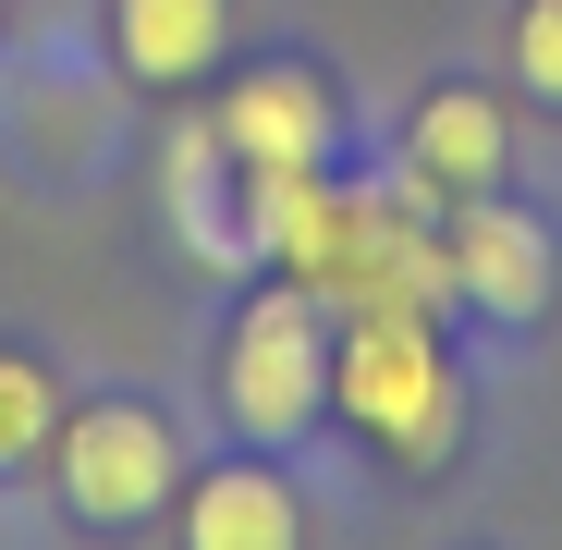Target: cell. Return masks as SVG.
<instances>
[{
    "label": "cell",
    "instance_id": "10",
    "mask_svg": "<svg viewBox=\"0 0 562 550\" xmlns=\"http://www.w3.org/2000/svg\"><path fill=\"white\" fill-rule=\"evenodd\" d=\"M61 440V392H49V367L37 355H0V465H25V452Z\"/></svg>",
    "mask_w": 562,
    "mask_h": 550
},
{
    "label": "cell",
    "instance_id": "3",
    "mask_svg": "<svg viewBox=\"0 0 562 550\" xmlns=\"http://www.w3.org/2000/svg\"><path fill=\"white\" fill-rule=\"evenodd\" d=\"M159 490H171V428L147 404H86L61 428V502L86 526H135L159 514Z\"/></svg>",
    "mask_w": 562,
    "mask_h": 550
},
{
    "label": "cell",
    "instance_id": "7",
    "mask_svg": "<svg viewBox=\"0 0 562 550\" xmlns=\"http://www.w3.org/2000/svg\"><path fill=\"white\" fill-rule=\"evenodd\" d=\"M111 25H123V74H135V86H183V74L221 61L233 0H123Z\"/></svg>",
    "mask_w": 562,
    "mask_h": 550
},
{
    "label": "cell",
    "instance_id": "5",
    "mask_svg": "<svg viewBox=\"0 0 562 550\" xmlns=\"http://www.w3.org/2000/svg\"><path fill=\"white\" fill-rule=\"evenodd\" d=\"M221 147H233L257 183L318 171V159H330V86H318V74H245L233 99H221Z\"/></svg>",
    "mask_w": 562,
    "mask_h": 550
},
{
    "label": "cell",
    "instance_id": "4",
    "mask_svg": "<svg viewBox=\"0 0 562 550\" xmlns=\"http://www.w3.org/2000/svg\"><path fill=\"white\" fill-rule=\"evenodd\" d=\"M233 147H221V123H183L171 135V159H159V197H171V233H183V257L196 269H245L257 257V209H233ZM257 183V171H245Z\"/></svg>",
    "mask_w": 562,
    "mask_h": 550
},
{
    "label": "cell",
    "instance_id": "1",
    "mask_svg": "<svg viewBox=\"0 0 562 550\" xmlns=\"http://www.w3.org/2000/svg\"><path fill=\"white\" fill-rule=\"evenodd\" d=\"M330 404L392 465H452V440H464V380H452L428 306H355V330L330 343Z\"/></svg>",
    "mask_w": 562,
    "mask_h": 550
},
{
    "label": "cell",
    "instance_id": "2",
    "mask_svg": "<svg viewBox=\"0 0 562 550\" xmlns=\"http://www.w3.org/2000/svg\"><path fill=\"white\" fill-rule=\"evenodd\" d=\"M221 392H233V428L245 440H294L318 428L330 404V330H318V294H257L233 318V355H221Z\"/></svg>",
    "mask_w": 562,
    "mask_h": 550
},
{
    "label": "cell",
    "instance_id": "9",
    "mask_svg": "<svg viewBox=\"0 0 562 550\" xmlns=\"http://www.w3.org/2000/svg\"><path fill=\"white\" fill-rule=\"evenodd\" d=\"M183 538L196 550H294V490L281 478H209L183 502Z\"/></svg>",
    "mask_w": 562,
    "mask_h": 550
},
{
    "label": "cell",
    "instance_id": "6",
    "mask_svg": "<svg viewBox=\"0 0 562 550\" xmlns=\"http://www.w3.org/2000/svg\"><path fill=\"white\" fill-rule=\"evenodd\" d=\"M452 294H477L502 330L538 318V306H550V233H538L526 209H464V233H452Z\"/></svg>",
    "mask_w": 562,
    "mask_h": 550
},
{
    "label": "cell",
    "instance_id": "11",
    "mask_svg": "<svg viewBox=\"0 0 562 550\" xmlns=\"http://www.w3.org/2000/svg\"><path fill=\"white\" fill-rule=\"evenodd\" d=\"M514 86L562 111V0H526L514 13Z\"/></svg>",
    "mask_w": 562,
    "mask_h": 550
},
{
    "label": "cell",
    "instance_id": "8",
    "mask_svg": "<svg viewBox=\"0 0 562 550\" xmlns=\"http://www.w3.org/2000/svg\"><path fill=\"white\" fill-rule=\"evenodd\" d=\"M404 159H416L428 183H452V197H477V183L502 171V111L477 99V86H452V99H428V111H416Z\"/></svg>",
    "mask_w": 562,
    "mask_h": 550
}]
</instances>
